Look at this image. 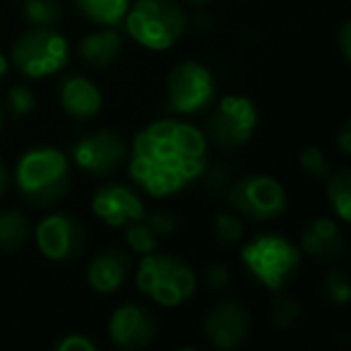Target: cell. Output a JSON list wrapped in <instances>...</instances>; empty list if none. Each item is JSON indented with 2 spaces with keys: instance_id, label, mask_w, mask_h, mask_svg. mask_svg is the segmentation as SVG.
Masks as SVG:
<instances>
[{
  "instance_id": "1f68e13d",
  "label": "cell",
  "mask_w": 351,
  "mask_h": 351,
  "mask_svg": "<svg viewBox=\"0 0 351 351\" xmlns=\"http://www.w3.org/2000/svg\"><path fill=\"white\" fill-rule=\"evenodd\" d=\"M10 188V173H8V166L5 161L0 159V197L5 195V191Z\"/></svg>"
},
{
  "instance_id": "8fae6325",
  "label": "cell",
  "mask_w": 351,
  "mask_h": 351,
  "mask_svg": "<svg viewBox=\"0 0 351 351\" xmlns=\"http://www.w3.org/2000/svg\"><path fill=\"white\" fill-rule=\"evenodd\" d=\"M34 239L39 250L49 260L65 263L82 253L84 248V229L80 219L68 212H58L39 221L34 231Z\"/></svg>"
},
{
  "instance_id": "603a6c76",
  "label": "cell",
  "mask_w": 351,
  "mask_h": 351,
  "mask_svg": "<svg viewBox=\"0 0 351 351\" xmlns=\"http://www.w3.org/2000/svg\"><path fill=\"white\" fill-rule=\"evenodd\" d=\"M22 15L36 27H51L60 20V5L58 0H27Z\"/></svg>"
},
{
  "instance_id": "d590c367",
  "label": "cell",
  "mask_w": 351,
  "mask_h": 351,
  "mask_svg": "<svg viewBox=\"0 0 351 351\" xmlns=\"http://www.w3.org/2000/svg\"><path fill=\"white\" fill-rule=\"evenodd\" d=\"M186 3H191V5H207L210 0H186Z\"/></svg>"
},
{
  "instance_id": "e575fe53",
  "label": "cell",
  "mask_w": 351,
  "mask_h": 351,
  "mask_svg": "<svg viewBox=\"0 0 351 351\" xmlns=\"http://www.w3.org/2000/svg\"><path fill=\"white\" fill-rule=\"evenodd\" d=\"M5 75H8V60H5V56L0 53V80L5 77Z\"/></svg>"
},
{
  "instance_id": "d6986e66",
  "label": "cell",
  "mask_w": 351,
  "mask_h": 351,
  "mask_svg": "<svg viewBox=\"0 0 351 351\" xmlns=\"http://www.w3.org/2000/svg\"><path fill=\"white\" fill-rule=\"evenodd\" d=\"M27 241H29V219H27L25 212H0V250L3 253H17Z\"/></svg>"
},
{
  "instance_id": "ac0fdd59",
  "label": "cell",
  "mask_w": 351,
  "mask_h": 351,
  "mask_svg": "<svg viewBox=\"0 0 351 351\" xmlns=\"http://www.w3.org/2000/svg\"><path fill=\"white\" fill-rule=\"evenodd\" d=\"M123 51V39L118 32L113 29H99L92 32L82 39L80 44V56L84 58V63L89 68H111L113 63L118 60Z\"/></svg>"
},
{
  "instance_id": "836d02e7",
  "label": "cell",
  "mask_w": 351,
  "mask_h": 351,
  "mask_svg": "<svg viewBox=\"0 0 351 351\" xmlns=\"http://www.w3.org/2000/svg\"><path fill=\"white\" fill-rule=\"evenodd\" d=\"M341 53L349 60V25H344V29H341Z\"/></svg>"
},
{
  "instance_id": "4fadbf2b",
  "label": "cell",
  "mask_w": 351,
  "mask_h": 351,
  "mask_svg": "<svg viewBox=\"0 0 351 351\" xmlns=\"http://www.w3.org/2000/svg\"><path fill=\"white\" fill-rule=\"evenodd\" d=\"M156 335V320L145 306L125 303L111 315L108 337L121 349H142Z\"/></svg>"
},
{
  "instance_id": "ba28073f",
  "label": "cell",
  "mask_w": 351,
  "mask_h": 351,
  "mask_svg": "<svg viewBox=\"0 0 351 351\" xmlns=\"http://www.w3.org/2000/svg\"><path fill=\"white\" fill-rule=\"evenodd\" d=\"M207 128H210V137L215 140V145H219L221 149L243 147L258 128V108L248 97L231 94L219 101Z\"/></svg>"
},
{
  "instance_id": "f546056e",
  "label": "cell",
  "mask_w": 351,
  "mask_h": 351,
  "mask_svg": "<svg viewBox=\"0 0 351 351\" xmlns=\"http://www.w3.org/2000/svg\"><path fill=\"white\" fill-rule=\"evenodd\" d=\"M56 349L58 351H94L97 346H94V341H89L87 337H82V335H68L65 339L58 341Z\"/></svg>"
},
{
  "instance_id": "6da1fadb",
  "label": "cell",
  "mask_w": 351,
  "mask_h": 351,
  "mask_svg": "<svg viewBox=\"0 0 351 351\" xmlns=\"http://www.w3.org/2000/svg\"><path fill=\"white\" fill-rule=\"evenodd\" d=\"M205 166L207 140L188 123L156 121L132 140V181L154 197L183 191L205 173Z\"/></svg>"
},
{
  "instance_id": "7a4b0ae2",
  "label": "cell",
  "mask_w": 351,
  "mask_h": 351,
  "mask_svg": "<svg viewBox=\"0 0 351 351\" xmlns=\"http://www.w3.org/2000/svg\"><path fill=\"white\" fill-rule=\"evenodd\" d=\"M20 195L34 207L56 205L70 188V164L63 152L36 147L22 154L15 171Z\"/></svg>"
},
{
  "instance_id": "cb8c5ba5",
  "label": "cell",
  "mask_w": 351,
  "mask_h": 351,
  "mask_svg": "<svg viewBox=\"0 0 351 351\" xmlns=\"http://www.w3.org/2000/svg\"><path fill=\"white\" fill-rule=\"evenodd\" d=\"M34 106H36V97L27 84H15V87H10V92H8V108H10L12 116L15 118L27 116V113L34 111Z\"/></svg>"
},
{
  "instance_id": "7402d4cb",
  "label": "cell",
  "mask_w": 351,
  "mask_h": 351,
  "mask_svg": "<svg viewBox=\"0 0 351 351\" xmlns=\"http://www.w3.org/2000/svg\"><path fill=\"white\" fill-rule=\"evenodd\" d=\"M159 241L161 239L154 234V229L145 221V215L137 221H132V224H128V243H130V248L135 250V253H140V255L154 253V250L159 248Z\"/></svg>"
},
{
  "instance_id": "4dcf8cb0",
  "label": "cell",
  "mask_w": 351,
  "mask_h": 351,
  "mask_svg": "<svg viewBox=\"0 0 351 351\" xmlns=\"http://www.w3.org/2000/svg\"><path fill=\"white\" fill-rule=\"evenodd\" d=\"M207 282H210L212 289H221L229 282V269H226L224 265H212V267L207 269Z\"/></svg>"
},
{
  "instance_id": "ffe728a7",
  "label": "cell",
  "mask_w": 351,
  "mask_h": 351,
  "mask_svg": "<svg viewBox=\"0 0 351 351\" xmlns=\"http://www.w3.org/2000/svg\"><path fill=\"white\" fill-rule=\"evenodd\" d=\"M130 0H77V10L87 20L104 27H113L125 17Z\"/></svg>"
},
{
  "instance_id": "484cf974",
  "label": "cell",
  "mask_w": 351,
  "mask_h": 351,
  "mask_svg": "<svg viewBox=\"0 0 351 351\" xmlns=\"http://www.w3.org/2000/svg\"><path fill=\"white\" fill-rule=\"evenodd\" d=\"M301 169L306 171L313 178H327L330 173V161L322 154L317 147H308V149L301 152Z\"/></svg>"
},
{
  "instance_id": "30bf717a",
  "label": "cell",
  "mask_w": 351,
  "mask_h": 351,
  "mask_svg": "<svg viewBox=\"0 0 351 351\" xmlns=\"http://www.w3.org/2000/svg\"><path fill=\"white\" fill-rule=\"evenodd\" d=\"M73 159L89 176H111L128 159V145L121 132L104 128L73 145Z\"/></svg>"
},
{
  "instance_id": "83f0119b",
  "label": "cell",
  "mask_w": 351,
  "mask_h": 351,
  "mask_svg": "<svg viewBox=\"0 0 351 351\" xmlns=\"http://www.w3.org/2000/svg\"><path fill=\"white\" fill-rule=\"evenodd\" d=\"M298 303L291 301V298H277V301L272 303V320L277 327H282V330H287L289 325H293L298 317Z\"/></svg>"
},
{
  "instance_id": "2e32d148",
  "label": "cell",
  "mask_w": 351,
  "mask_h": 351,
  "mask_svg": "<svg viewBox=\"0 0 351 351\" xmlns=\"http://www.w3.org/2000/svg\"><path fill=\"white\" fill-rule=\"evenodd\" d=\"M301 245L308 255L317 260H335L344 253V236H341L337 221L320 217L311 221L301 234Z\"/></svg>"
},
{
  "instance_id": "3957f363",
  "label": "cell",
  "mask_w": 351,
  "mask_h": 351,
  "mask_svg": "<svg viewBox=\"0 0 351 351\" xmlns=\"http://www.w3.org/2000/svg\"><path fill=\"white\" fill-rule=\"evenodd\" d=\"M123 20L128 34L149 51L171 49L188 27L186 12L176 0H135Z\"/></svg>"
},
{
  "instance_id": "277c9868",
  "label": "cell",
  "mask_w": 351,
  "mask_h": 351,
  "mask_svg": "<svg viewBox=\"0 0 351 351\" xmlns=\"http://www.w3.org/2000/svg\"><path fill=\"white\" fill-rule=\"evenodd\" d=\"M135 284L142 293L156 301L159 306L173 308L181 306L183 301L195 293L197 279L191 265L183 263L176 255H156L147 253L142 255L140 267L135 274Z\"/></svg>"
},
{
  "instance_id": "8d00e7d4",
  "label": "cell",
  "mask_w": 351,
  "mask_h": 351,
  "mask_svg": "<svg viewBox=\"0 0 351 351\" xmlns=\"http://www.w3.org/2000/svg\"><path fill=\"white\" fill-rule=\"evenodd\" d=\"M0 130H3V113H0Z\"/></svg>"
},
{
  "instance_id": "52a82bcc",
  "label": "cell",
  "mask_w": 351,
  "mask_h": 351,
  "mask_svg": "<svg viewBox=\"0 0 351 351\" xmlns=\"http://www.w3.org/2000/svg\"><path fill=\"white\" fill-rule=\"evenodd\" d=\"M229 205L255 221H272L287 212V193L272 176H243L231 186Z\"/></svg>"
},
{
  "instance_id": "d6a6232c",
  "label": "cell",
  "mask_w": 351,
  "mask_h": 351,
  "mask_svg": "<svg viewBox=\"0 0 351 351\" xmlns=\"http://www.w3.org/2000/svg\"><path fill=\"white\" fill-rule=\"evenodd\" d=\"M339 149H341V154H349V152H351V130H349V123H346L344 130H341V135H339Z\"/></svg>"
},
{
  "instance_id": "4316f807",
  "label": "cell",
  "mask_w": 351,
  "mask_h": 351,
  "mask_svg": "<svg viewBox=\"0 0 351 351\" xmlns=\"http://www.w3.org/2000/svg\"><path fill=\"white\" fill-rule=\"evenodd\" d=\"M145 221L154 229V234L159 236V239H166V236H171L178 229V217L169 210H156V212H152V215H145Z\"/></svg>"
},
{
  "instance_id": "9a60e30c",
  "label": "cell",
  "mask_w": 351,
  "mask_h": 351,
  "mask_svg": "<svg viewBox=\"0 0 351 351\" xmlns=\"http://www.w3.org/2000/svg\"><path fill=\"white\" fill-rule=\"evenodd\" d=\"M130 269V258L123 250H101L87 267V282L97 293H113L123 287Z\"/></svg>"
},
{
  "instance_id": "e0dca14e",
  "label": "cell",
  "mask_w": 351,
  "mask_h": 351,
  "mask_svg": "<svg viewBox=\"0 0 351 351\" xmlns=\"http://www.w3.org/2000/svg\"><path fill=\"white\" fill-rule=\"evenodd\" d=\"M60 106L73 118L87 121L101 111V92L87 77H68L60 84Z\"/></svg>"
},
{
  "instance_id": "44dd1931",
  "label": "cell",
  "mask_w": 351,
  "mask_h": 351,
  "mask_svg": "<svg viewBox=\"0 0 351 351\" xmlns=\"http://www.w3.org/2000/svg\"><path fill=\"white\" fill-rule=\"evenodd\" d=\"M327 197L341 221L351 219V173L346 169L327 173Z\"/></svg>"
},
{
  "instance_id": "5bb4252c",
  "label": "cell",
  "mask_w": 351,
  "mask_h": 351,
  "mask_svg": "<svg viewBox=\"0 0 351 351\" xmlns=\"http://www.w3.org/2000/svg\"><path fill=\"white\" fill-rule=\"evenodd\" d=\"M92 212L108 226H128L145 215V205L130 188L108 183L94 193Z\"/></svg>"
},
{
  "instance_id": "5b68a950",
  "label": "cell",
  "mask_w": 351,
  "mask_h": 351,
  "mask_svg": "<svg viewBox=\"0 0 351 351\" xmlns=\"http://www.w3.org/2000/svg\"><path fill=\"white\" fill-rule=\"evenodd\" d=\"M243 265L265 289L282 291L301 265V253L289 239L277 234H263L253 239L241 253Z\"/></svg>"
},
{
  "instance_id": "f1b7e54d",
  "label": "cell",
  "mask_w": 351,
  "mask_h": 351,
  "mask_svg": "<svg viewBox=\"0 0 351 351\" xmlns=\"http://www.w3.org/2000/svg\"><path fill=\"white\" fill-rule=\"evenodd\" d=\"M325 293L332 298L335 303H346L351 298V287H349V277L346 272H332L325 279Z\"/></svg>"
},
{
  "instance_id": "d4e9b609",
  "label": "cell",
  "mask_w": 351,
  "mask_h": 351,
  "mask_svg": "<svg viewBox=\"0 0 351 351\" xmlns=\"http://www.w3.org/2000/svg\"><path fill=\"white\" fill-rule=\"evenodd\" d=\"M215 234L221 243H236L243 236V224L236 215H229V212H219L215 217Z\"/></svg>"
},
{
  "instance_id": "7c38bea8",
  "label": "cell",
  "mask_w": 351,
  "mask_h": 351,
  "mask_svg": "<svg viewBox=\"0 0 351 351\" xmlns=\"http://www.w3.org/2000/svg\"><path fill=\"white\" fill-rule=\"evenodd\" d=\"M250 330V313L241 301L226 298L219 301L210 311L205 320L207 339L217 346V349H234L248 337Z\"/></svg>"
},
{
  "instance_id": "9c48e42d",
  "label": "cell",
  "mask_w": 351,
  "mask_h": 351,
  "mask_svg": "<svg viewBox=\"0 0 351 351\" xmlns=\"http://www.w3.org/2000/svg\"><path fill=\"white\" fill-rule=\"evenodd\" d=\"M169 108L183 116H191L202 108H207L215 99V77L200 63H181L171 70L169 84H166Z\"/></svg>"
},
{
  "instance_id": "8992f818",
  "label": "cell",
  "mask_w": 351,
  "mask_h": 351,
  "mask_svg": "<svg viewBox=\"0 0 351 351\" xmlns=\"http://www.w3.org/2000/svg\"><path fill=\"white\" fill-rule=\"evenodd\" d=\"M68 39L51 27H34L12 44V63L27 77H49L68 63Z\"/></svg>"
}]
</instances>
